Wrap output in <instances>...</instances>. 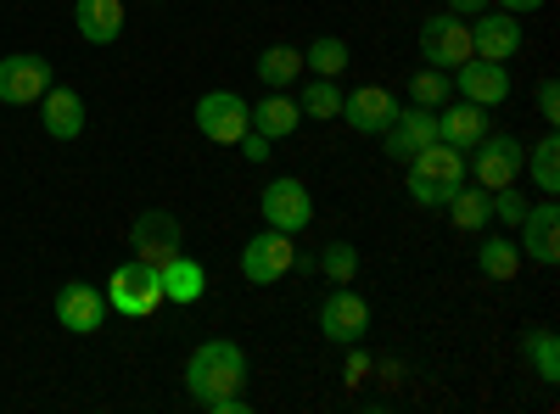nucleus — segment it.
<instances>
[{
	"label": "nucleus",
	"mask_w": 560,
	"mask_h": 414,
	"mask_svg": "<svg viewBox=\"0 0 560 414\" xmlns=\"http://www.w3.org/2000/svg\"><path fill=\"white\" fill-rule=\"evenodd\" d=\"M242 387H247V353L236 342L213 336V342H202L191 358H185V392H191L202 409L230 398V392H242Z\"/></svg>",
	"instance_id": "nucleus-1"
},
{
	"label": "nucleus",
	"mask_w": 560,
	"mask_h": 414,
	"mask_svg": "<svg viewBox=\"0 0 560 414\" xmlns=\"http://www.w3.org/2000/svg\"><path fill=\"white\" fill-rule=\"evenodd\" d=\"M404 186H409V197H415L420 208H443V202L465 186V152L432 141L415 163H404Z\"/></svg>",
	"instance_id": "nucleus-2"
},
{
	"label": "nucleus",
	"mask_w": 560,
	"mask_h": 414,
	"mask_svg": "<svg viewBox=\"0 0 560 414\" xmlns=\"http://www.w3.org/2000/svg\"><path fill=\"white\" fill-rule=\"evenodd\" d=\"M527 168V146L516 134H482V141L465 152V179H477L482 191H499V186H516Z\"/></svg>",
	"instance_id": "nucleus-3"
},
{
	"label": "nucleus",
	"mask_w": 560,
	"mask_h": 414,
	"mask_svg": "<svg viewBox=\"0 0 560 414\" xmlns=\"http://www.w3.org/2000/svg\"><path fill=\"white\" fill-rule=\"evenodd\" d=\"M107 308H118L124 319H152V314L163 308V281H158V269L140 263V258L118 263V269L107 274Z\"/></svg>",
	"instance_id": "nucleus-4"
},
{
	"label": "nucleus",
	"mask_w": 560,
	"mask_h": 414,
	"mask_svg": "<svg viewBox=\"0 0 560 414\" xmlns=\"http://www.w3.org/2000/svg\"><path fill=\"white\" fill-rule=\"evenodd\" d=\"M292 269H298V241L287 236V229H275V224H264L258 236L242 247V281L247 286H275V281H287Z\"/></svg>",
	"instance_id": "nucleus-5"
},
{
	"label": "nucleus",
	"mask_w": 560,
	"mask_h": 414,
	"mask_svg": "<svg viewBox=\"0 0 560 414\" xmlns=\"http://www.w3.org/2000/svg\"><path fill=\"white\" fill-rule=\"evenodd\" d=\"M197 129H202V141H213V146H236L242 134L253 129V107L236 96V90H208V96L197 102Z\"/></svg>",
	"instance_id": "nucleus-6"
},
{
	"label": "nucleus",
	"mask_w": 560,
	"mask_h": 414,
	"mask_svg": "<svg viewBox=\"0 0 560 414\" xmlns=\"http://www.w3.org/2000/svg\"><path fill=\"white\" fill-rule=\"evenodd\" d=\"M420 57H427V68H443L454 73L459 62H471V23L443 12V17H427L420 23Z\"/></svg>",
	"instance_id": "nucleus-7"
},
{
	"label": "nucleus",
	"mask_w": 560,
	"mask_h": 414,
	"mask_svg": "<svg viewBox=\"0 0 560 414\" xmlns=\"http://www.w3.org/2000/svg\"><path fill=\"white\" fill-rule=\"evenodd\" d=\"M522 45H527L522 17L493 12V7L471 17V57H488V62H516V57H522Z\"/></svg>",
	"instance_id": "nucleus-8"
},
{
	"label": "nucleus",
	"mask_w": 560,
	"mask_h": 414,
	"mask_svg": "<svg viewBox=\"0 0 560 414\" xmlns=\"http://www.w3.org/2000/svg\"><path fill=\"white\" fill-rule=\"evenodd\" d=\"M258 208H264V224L287 229V236H298V229L314 224V197H308L303 179H292V174H287V179H269L264 197H258Z\"/></svg>",
	"instance_id": "nucleus-9"
},
{
	"label": "nucleus",
	"mask_w": 560,
	"mask_h": 414,
	"mask_svg": "<svg viewBox=\"0 0 560 414\" xmlns=\"http://www.w3.org/2000/svg\"><path fill=\"white\" fill-rule=\"evenodd\" d=\"M51 84H57V73H51L45 57H28V51L0 57V102L7 107H34Z\"/></svg>",
	"instance_id": "nucleus-10"
},
{
	"label": "nucleus",
	"mask_w": 560,
	"mask_h": 414,
	"mask_svg": "<svg viewBox=\"0 0 560 414\" xmlns=\"http://www.w3.org/2000/svg\"><path fill=\"white\" fill-rule=\"evenodd\" d=\"M129 247H135L140 263L163 269L168 258H179V218L168 208H147V213L129 224Z\"/></svg>",
	"instance_id": "nucleus-11"
},
{
	"label": "nucleus",
	"mask_w": 560,
	"mask_h": 414,
	"mask_svg": "<svg viewBox=\"0 0 560 414\" xmlns=\"http://www.w3.org/2000/svg\"><path fill=\"white\" fill-rule=\"evenodd\" d=\"M364 331H370V303H364L359 292L337 286L331 297L319 303V336H325V342L353 347V342H364Z\"/></svg>",
	"instance_id": "nucleus-12"
},
{
	"label": "nucleus",
	"mask_w": 560,
	"mask_h": 414,
	"mask_svg": "<svg viewBox=\"0 0 560 414\" xmlns=\"http://www.w3.org/2000/svg\"><path fill=\"white\" fill-rule=\"evenodd\" d=\"M382 134H387V157L393 163H415L420 152L438 141V113L432 107H398Z\"/></svg>",
	"instance_id": "nucleus-13"
},
{
	"label": "nucleus",
	"mask_w": 560,
	"mask_h": 414,
	"mask_svg": "<svg viewBox=\"0 0 560 414\" xmlns=\"http://www.w3.org/2000/svg\"><path fill=\"white\" fill-rule=\"evenodd\" d=\"M454 90H459V102H471V107H504L510 102V68L471 57V62L454 68Z\"/></svg>",
	"instance_id": "nucleus-14"
},
{
	"label": "nucleus",
	"mask_w": 560,
	"mask_h": 414,
	"mask_svg": "<svg viewBox=\"0 0 560 414\" xmlns=\"http://www.w3.org/2000/svg\"><path fill=\"white\" fill-rule=\"evenodd\" d=\"M57 326L73 331V336H90L107 326V292L102 286H84V281H68L57 292Z\"/></svg>",
	"instance_id": "nucleus-15"
},
{
	"label": "nucleus",
	"mask_w": 560,
	"mask_h": 414,
	"mask_svg": "<svg viewBox=\"0 0 560 414\" xmlns=\"http://www.w3.org/2000/svg\"><path fill=\"white\" fill-rule=\"evenodd\" d=\"M522 252L533 258V263H560V208H555V197H544V202H533L527 213H522Z\"/></svg>",
	"instance_id": "nucleus-16"
},
{
	"label": "nucleus",
	"mask_w": 560,
	"mask_h": 414,
	"mask_svg": "<svg viewBox=\"0 0 560 414\" xmlns=\"http://www.w3.org/2000/svg\"><path fill=\"white\" fill-rule=\"evenodd\" d=\"M393 90H382V84H359V90H348L342 96V113L337 118H348L359 134H382L387 123H393Z\"/></svg>",
	"instance_id": "nucleus-17"
},
{
	"label": "nucleus",
	"mask_w": 560,
	"mask_h": 414,
	"mask_svg": "<svg viewBox=\"0 0 560 414\" xmlns=\"http://www.w3.org/2000/svg\"><path fill=\"white\" fill-rule=\"evenodd\" d=\"M34 107H39V123H45L51 141H79V134H84V102H79V90L51 84Z\"/></svg>",
	"instance_id": "nucleus-18"
},
{
	"label": "nucleus",
	"mask_w": 560,
	"mask_h": 414,
	"mask_svg": "<svg viewBox=\"0 0 560 414\" xmlns=\"http://www.w3.org/2000/svg\"><path fill=\"white\" fill-rule=\"evenodd\" d=\"M488 134V107H471V102H459V107H438V141L454 146V152H471L477 141Z\"/></svg>",
	"instance_id": "nucleus-19"
},
{
	"label": "nucleus",
	"mask_w": 560,
	"mask_h": 414,
	"mask_svg": "<svg viewBox=\"0 0 560 414\" xmlns=\"http://www.w3.org/2000/svg\"><path fill=\"white\" fill-rule=\"evenodd\" d=\"M73 28L90 45H113L124 34V0H73Z\"/></svg>",
	"instance_id": "nucleus-20"
},
{
	"label": "nucleus",
	"mask_w": 560,
	"mask_h": 414,
	"mask_svg": "<svg viewBox=\"0 0 560 414\" xmlns=\"http://www.w3.org/2000/svg\"><path fill=\"white\" fill-rule=\"evenodd\" d=\"M158 281H163V303H179V308H191V303H202V292H208V269L197 263V258H168L163 269H158Z\"/></svg>",
	"instance_id": "nucleus-21"
},
{
	"label": "nucleus",
	"mask_w": 560,
	"mask_h": 414,
	"mask_svg": "<svg viewBox=\"0 0 560 414\" xmlns=\"http://www.w3.org/2000/svg\"><path fill=\"white\" fill-rule=\"evenodd\" d=\"M303 123V107L287 96V90H269V96L253 107V129L258 134H269V141H287V134Z\"/></svg>",
	"instance_id": "nucleus-22"
},
{
	"label": "nucleus",
	"mask_w": 560,
	"mask_h": 414,
	"mask_svg": "<svg viewBox=\"0 0 560 414\" xmlns=\"http://www.w3.org/2000/svg\"><path fill=\"white\" fill-rule=\"evenodd\" d=\"M443 208H448L454 229H471V236H482V229L493 224V191H482V186H459Z\"/></svg>",
	"instance_id": "nucleus-23"
},
{
	"label": "nucleus",
	"mask_w": 560,
	"mask_h": 414,
	"mask_svg": "<svg viewBox=\"0 0 560 414\" xmlns=\"http://www.w3.org/2000/svg\"><path fill=\"white\" fill-rule=\"evenodd\" d=\"M477 269L488 274V281H516V274H522V247L516 241H510V236H488V229H482V247H477Z\"/></svg>",
	"instance_id": "nucleus-24"
},
{
	"label": "nucleus",
	"mask_w": 560,
	"mask_h": 414,
	"mask_svg": "<svg viewBox=\"0 0 560 414\" xmlns=\"http://www.w3.org/2000/svg\"><path fill=\"white\" fill-rule=\"evenodd\" d=\"M522 353H527V364H533V376H538L544 387H555V381H560V336H555L549 326L527 331V336H522Z\"/></svg>",
	"instance_id": "nucleus-25"
},
{
	"label": "nucleus",
	"mask_w": 560,
	"mask_h": 414,
	"mask_svg": "<svg viewBox=\"0 0 560 414\" xmlns=\"http://www.w3.org/2000/svg\"><path fill=\"white\" fill-rule=\"evenodd\" d=\"M258 79L269 90H287L292 79H303V51L298 45H269V51H258Z\"/></svg>",
	"instance_id": "nucleus-26"
},
{
	"label": "nucleus",
	"mask_w": 560,
	"mask_h": 414,
	"mask_svg": "<svg viewBox=\"0 0 560 414\" xmlns=\"http://www.w3.org/2000/svg\"><path fill=\"white\" fill-rule=\"evenodd\" d=\"M348 62H353V57H348V39H337V34H319L308 51H303V68H308L314 79H337Z\"/></svg>",
	"instance_id": "nucleus-27"
},
{
	"label": "nucleus",
	"mask_w": 560,
	"mask_h": 414,
	"mask_svg": "<svg viewBox=\"0 0 560 414\" xmlns=\"http://www.w3.org/2000/svg\"><path fill=\"white\" fill-rule=\"evenodd\" d=\"M527 168H533V186L544 191V197H555L560 191V134L549 129L544 141L527 152Z\"/></svg>",
	"instance_id": "nucleus-28"
},
{
	"label": "nucleus",
	"mask_w": 560,
	"mask_h": 414,
	"mask_svg": "<svg viewBox=\"0 0 560 414\" xmlns=\"http://www.w3.org/2000/svg\"><path fill=\"white\" fill-rule=\"evenodd\" d=\"M448 96H454V79L443 73V68H420L415 79H409V102L415 107H448Z\"/></svg>",
	"instance_id": "nucleus-29"
},
{
	"label": "nucleus",
	"mask_w": 560,
	"mask_h": 414,
	"mask_svg": "<svg viewBox=\"0 0 560 414\" xmlns=\"http://www.w3.org/2000/svg\"><path fill=\"white\" fill-rule=\"evenodd\" d=\"M298 107H303V118H319V123H325V118H337V113H342V90H337V79H308Z\"/></svg>",
	"instance_id": "nucleus-30"
},
{
	"label": "nucleus",
	"mask_w": 560,
	"mask_h": 414,
	"mask_svg": "<svg viewBox=\"0 0 560 414\" xmlns=\"http://www.w3.org/2000/svg\"><path fill=\"white\" fill-rule=\"evenodd\" d=\"M319 269L331 274V286H353V274H359V247L353 241H331L319 252Z\"/></svg>",
	"instance_id": "nucleus-31"
},
{
	"label": "nucleus",
	"mask_w": 560,
	"mask_h": 414,
	"mask_svg": "<svg viewBox=\"0 0 560 414\" xmlns=\"http://www.w3.org/2000/svg\"><path fill=\"white\" fill-rule=\"evenodd\" d=\"M522 213H527V197H522L516 186H499V191H493V218L522 224Z\"/></svg>",
	"instance_id": "nucleus-32"
},
{
	"label": "nucleus",
	"mask_w": 560,
	"mask_h": 414,
	"mask_svg": "<svg viewBox=\"0 0 560 414\" xmlns=\"http://www.w3.org/2000/svg\"><path fill=\"white\" fill-rule=\"evenodd\" d=\"M236 146H242V157H247V163H269V157H275V141H269V134H258V129H247Z\"/></svg>",
	"instance_id": "nucleus-33"
},
{
	"label": "nucleus",
	"mask_w": 560,
	"mask_h": 414,
	"mask_svg": "<svg viewBox=\"0 0 560 414\" xmlns=\"http://www.w3.org/2000/svg\"><path fill=\"white\" fill-rule=\"evenodd\" d=\"M538 118H544L549 129L560 123V84H555V79H544V84H538Z\"/></svg>",
	"instance_id": "nucleus-34"
},
{
	"label": "nucleus",
	"mask_w": 560,
	"mask_h": 414,
	"mask_svg": "<svg viewBox=\"0 0 560 414\" xmlns=\"http://www.w3.org/2000/svg\"><path fill=\"white\" fill-rule=\"evenodd\" d=\"M364 376H370V353L353 342V347H348V364H342V381H348V387H359Z\"/></svg>",
	"instance_id": "nucleus-35"
},
{
	"label": "nucleus",
	"mask_w": 560,
	"mask_h": 414,
	"mask_svg": "<svg viewBox=\"0 0 560 414\" xmlns=\"http://www.w3.org/2000/svg\"><path fill=\"white\" fill-rule=\"evenodd\" d=\"M443 7L454 12V17H477V12H488L493 0H443Z\"/></svg>",
	"instance_id": "nucleus-36"
},
{
	"label": "nucleus",
	"mask_w": 560,
	"mask_h": 414,
	"mask_svg": "<svg viewBox=\"0 0 560 414\" xmlns=\"http://www.w3.org/2000/svg\"><path fill=\"white\" fill-rule=\"evenodd\" d=\"M493 7H499V12H510V17H533V12L544 7V0H493Z\"/></svg>",
	"instance_id": "nucleus-37"
}]
</instances>
